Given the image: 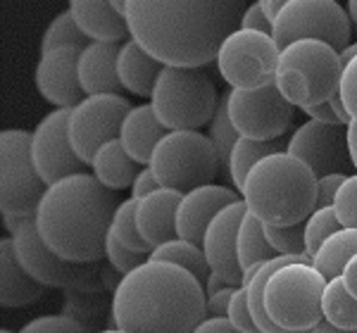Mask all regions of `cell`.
I'll return each instance as SVG.
<instances>
[{"label": "cell", "mask_w": 357, "mask_h": 333, "mask_svg": "<svg viewBox=\"0 0 357 333\" xmlns=\"http://www.w3.org/2000/svg\"><path fill=\"white\" fill-rule=\"evenodd\" d=\"M312 333H357V331H343V329H336L333 324H329L326 319H321L319 324L314 326Z\"/></svg>", "instance_id": "cell-53"}, {"label": "cell", "mask_w": 357, "mask_h": 333, "mask_svg": "<svg viewBox=\"0 0 357 333\" xmlns=\"http://www.w3.org/2000/svg\"><path fill=\"white\" fill-rule=\"evenodd\" d=\"M284 143L281 141H250V139H238L234 153H231V162H229V179L238 191H243L248 174L252 171V166L257 162H262L264 157L276 153H284Z\"/></svg>", "instance_id": "cell-29"}, {"label": "cell", "mask_w": 357, "mask_h": 333, "mask_svg": "<svg viewBox=\"0 0 357 333\" xmlns=\"http://www.w3.org/2000/svg\"><path fill=\"white\" fill-rule=\"evenodd\" d=\"M134 107L124 95L105 93V95H86L69 114V141L79 160L91 166L96 153L105 143L117 141L122 124Z\"/></svg>", "instance_id": "cell-12"}, {"label": "cell", "mask_w": 357, "mask_h": 333, "mask_svg": "<svg viewBox=\"0 0 357 333\" xmlns=\"http://www.w3.org/2000/svg\"><path fill=\"white\" fill-rule=\"evenodd\" d=\"M203 288H205V295L210 297V295H215V293H220L222 288H227V284H224V281L217 277V274H210L207 281L203 284Z\"/></svg>", "instance_id": "cell-51"}, {"label": "cell", "mask_w": 357, "mask_h": 333, "mask_svg": "<svg viewBox=\"0 0 357 333\" xmlns=\"http://www.w3.org/2000/svg\"><path fill=\"white\" fill-rule=\"evenodd\" d=\"M0 333H15V331H10V329H3V331H0Z\"/></svg>", "instance_id": "cell-57"}, {"label": "cell", "mask_w": 357, "mask_h": 333, "mask_svg": "<svg viewBox=\"0 0 357 333\" xmlns=\"http://www.w3.org/2000/svg\"><path fill=\"white\" fill-rule=\"evenodd\" d=\"M281 48L272 33L236 29L222 43L217 55V70L231 88L252 91L274 84Z\"/></svg>", "instance_id": "cell-11"}, {"label": "cell", "mask_w": 357, "mask_h": 333, "mask_svg": "<svg viewBox=\"0 0 357 333\" xmlns=\"http://www.w3.org/2000/svg\"><path fill=\"white\" fill-rule=\"evenodd\" d=\"M245 215L248 208L243 200L229 205L210 222L203 238V252L210 272L234 288L243 286V269L238 262V229Z\"/></svg>", "instance_id": "cell-17"}, {"label": "cell", "mask_w": 357, "mask_h": 333, "mask_svg": "<svg viewBox=\"0 0 357 333\" xmlns=\"http://www.w3.org/2000/svg\"><path fill=\"white\" fill-rule=\"evenodd\" d=\"M341 281H343L345 291H348L350 295H353L355 300H357V255L348 264H345V269H343V274H341Z\"/></svg>", "instance_id": "cell-48"}, {"label": "cell", "mask_w": 357, "mask_h": 333, "mask_svg": "<svg viewBox=\"0 0 357 333\" xmlns=\"http://www.w3.org/2000/svg\"><path fill=\"white\" fill-rule=\"evenodd\" d=\"M10 238H13L17 260L26 269L29 277H33L38 284L67 291H89V269L82 264L62 260L57 252L50 250L38 233L36 217H29L22 222V226Z\"/></svg>", "instance_id": "cell-14"}, {"label": "cell", "mask_w": 357, "mask_h": 333, "mask_svg": "<svg viewBox=\"0 0 357 333\" xmlns=\"http://www.w3.org/2000/svg\"><path fill=\"white\" fill-rule=\"evenodd\" d=\"M331 208L336 210L343 229H357V171L348 174V179L341 183Z\"/></svg>", "instance_id": "cell-37"}, {"label": "cell", "mask_w": 357, "mask_h": 333, "mask_svg": "<svg viewBox=\"0 0 357 333\" xmlns=\"http://www.w3.org/2000/svg\"><path fill=\"white\" fill-rule=\"evenodd\" d=\"M353 22L336 0H286L274 22V41L281 50L296 41H321L343 53L350 45Z\"/></svg>", "instance_id": "cell-10"}, {"label": "cell", "mask_w": 357, "mask_h": 333, "mask_svg": "<svg viewBox=\"0 0 357 333\" xmlns=\"http://www.w3.org/2000/svg\"><path fill=\"white\" fill-rule=\"evenodd\" d=\"M345 179H348V174H329L317 179V208H331Z\"/></svg>", "instance_id": "cell-42"}, {"label": "cell", "mask_w": 357, "mask_h": 333, "mask_svg": "<svg viewBox=\"0 0 357 333\" xmlns=\"http://www.w3.org/2000/svg\"><path fill=\"white\" fill-rule=\"evenodd\" d=\"M348 17H350V22H353V24H357V0H350L348 3Z\"/></svg>", "instance_id": "cell-55"}, {"label": "cell", "mask_w": 357, "mask_h": 333, "mask_svg": "<svg viewBox=\"0 0 357 333\" xmlns=\"http://www.w3.org/2000/svg\"><path fill=\"white\" fill-rule=\"evenodd\" d=\"M93 176L107 191H124V188L134 186L136 176H138V162L126 155V150L122 148V143L110 141L96 153L93 157Z\"/></svg>", "instance_id": "cell-26"}, {"label": "cell", "mask_w": 357, "mask_h": 333, "mask_svg": "<svg viewBox=\"0 0 357 333\" xmlns=\"http://www.w3.org/2000/svg\"><path fill=\"white\" fill-rule=\"evenodd\" d=\"M348 150H350V162L357 171V122H350L348 126Z\"/></svg>", "instance_id": "cell-50"}, {"label": "cell", "mask_w": 357, "mask_h": 333, "mask_svg": "<svg viewBox=\"0 0 357 333\" xmlns=\"http://www.w3.org/2000/svg\"><path fill=\"white\" fill-rule=\"evenodd\" d=\"M276 257H284V255H279L272 248V243L267 240V236H264V224L248 212L238 229V262L243 274L262 262L276 260Z\"/></svg>", "instance_id": "cell-28"}, {"label": "cell", "mask_w": 357, "mask_h": 333, "mask_svg": "<svg viewBox=\"0 0 357 333\" xmlns=\"http://www.w3.org/2000/svg\"><path fill=\"white\" fill-rule=\"evenodd\" d=\"M307 114L312 122H321V124H336V126H343L341 119L336 117V112H333L331 102H321V105H314V107H307V110H303Z\"/></svg>", "instance_id": "cell-46"}, {"label": "cell", "mask_w": 357, "mask_h": 333, "mask_svg": "<svg viewBox=\"0 0 357 333\" xmlns=\"http://www.w3.org/2000/svg\"><path fill=\"white\" fill-rule=\"evenodd\" d=\"M117 208V195L84 171L48 186L36 210V226L45 245L62 260L98 262L105 257Z\"/></svg>", "instance_id": "cell-3"}, {"label": "cell", "mask_w": 357, "mask_h": 333, "mask_svg": "<svg viewBox=\"0 0 357 333\" xmlns=\"http://www.w3.org/2000/svg\"><path fill=\"white\" fill-rule=\"evenodd\" d=\"M296 107L281 95L276 84L262 88H229V117L241 139L279 141L289 131Z\"/></svg>", "instance_id": "cell-13"}, {"label": "cell", "mask_w": 357, "mask_h": 333, "mask_svg": "<svg viewBox=\"0 0 357 333\" xmlns=\"http://www.w3.org/2000/svg\"><path fill=\"white\" fill-rule=\"evenodd\" d=\"M183 195L176 191H160L151 193L148 198L138 200L136 208V226L141 238L155 250L160 245L169 243L176 236V212Z\"/></svg>", "instance_id": "cell-20"}, {"label": "cell", "mask_w": 357, "mask_h": 333, "mask_svg": "<svg viewBox=\"0 0 357 333\" xmlns=\"http://www.w3.org/2000/svg\"><path fill=\"white\" fill-rule=\"evenodd\" d=\"M329 102H331L333 112H336V117L341 119V124H343V126H350V122H353V119H350V117H348V112H345V107H343V100H341V95L336 93V95L331 98Z\"/></svg>", "instance_id": "cell-52"}, {"label": "cell", "mask_w": 357, "mask_h": 333, "mask_svg": "<svg viewBox=\"0 0 357 333\" xmlns=\"http://www.w3.org/2000/svg\"><path fill=\"white\" fill-rule=\"evenodd\" d=\"M148 166L160 186L181 195L210 186L222 171L220 155L200 131H169L158 143Z\"/></svg>", "instance_id": "cell-8"}, {"label": "cell", "mask_w": 357, "mask_h": 333, "mask_svg": "<svg viewBox=\"0 0 357 333\" xmlns=\"http://www.w3.org/2000/svg\"><path fill=\"white\" fill-rule=\"evenodd\" d=\"M110 317L126 333H193L207 319V295L191 272L148 260L119 279Z\"/></svg>", "instance_id": "cell-2"}, {"label": "cell", "mask_w": 357, "mask_h": 333, "mask_svg": "<svg viewBox=\"0 0 357 333\" xmlns=\"http://www.w3.org/2000/svg\"><path fill=\"white\" fill-rule=\"evenodd\" d=\"M45 286L29 277L26 269L17 260L13 238L0 240V305L24 307L43 295Z\"/></svg>", "instance_id": "cell-24"}, {"label": "cell", "mask_w": 357, "mask_h": 333, "mask_svg": "<svg viewBox=\"0 0 357 333\" xmlns=\"http://www.w3.org/2000/svg\"><path fill=\"white\" fill-rule=\"evenodd\" d=\"M355 255H357V229H341V231H336L333 236H329L321 243V248L312 257V264L317 272H321V277L331 281L341 277L345 264L353 260Z\"/></svg>", "instance_id": "cell-27"}, {"label": "cell", "mask_w": 357, "mask_h": 333, "mask_svg": "<svg viewBox=\"0 0 357 333\" xmlns=\"http://www.w3.org/2000/svg\"><path fill=\"white\" fill-rule=\"evenodd\" d=\"M105 257H107V262L112 264L114 272H119L122 277H126V274H131L134 269H138L141 264H146L148 260H151V257H143V255H136V252L126 250L124 245H119L112 236H107Z\"/></svg>", "instance_id": "cell-39"}, {"label": "cell", "mask_w": 357, "mask_h": 333, "mask_svg": "<svg viewBox=\"0 0 357 333\" xmlns=\"http://www.w3.org/2000/svg\"><path fill=\"white\" fill-rule=\"evenodd\" d=\"M20 333H89V329L69 314H45L24 324Z\"/></svg>", "instance_id": "cell-38"}, {"label": "cell", "mask_w": 357, "mask_h": 333, "mask_svg": "<svg viewBox=\"0 0 357 333\" xmlns=\"http://www.w3.org/2000/svg\"><path fill=\"white\" fill-rule=\"evenodd\" d=\"M229 321L234 324V329L238 333H260L252 321V314H250V307H248V291L243 286L234 291V297H231V305H229Z\"/></svg>", "instance_id": "cell-40"}, {"label": "cell", "mask_w": 357, "mask_h": 333, "mask_svg": "<svg viewBox=\"0 0 357 333\" xmlns=\"http://www.w3.org/2000/svg\"><path fill=\"white\" fill-rule=\"evenodd\" d=\"M169 131L160 124L155 117L151 102L148 105H138L126 114L122 131H119V143L134 162L138 164H151V157L158 148V143L165 139Z\"/></svg>", "instance_id": "cell-23"}, {"label": "cell", "mask_w": 357, "mask_h": 333, "mask_svg": "<svg viewBox=\"0 0 357 333\" xmlns=\"http://www.w3.org/2000/svg\"><path fill=\"white\" fill-rule=\"evenodd\" d=\"M69 114L72 110H53L38 122L31 134V157L45 186L84 174V162L69 141Z\"/></svg>", "instance_id": "cell-16"}, {"label": "cell", "mask_w": 357, "mask_h": 333, "mask_svg": "<svg viewBox=\"0 0 357 333\" xmlns=\"http://www.w3.org/2000/svg\"><path fill=\"white\" fill-rule=\"evenodd\" d=\"M98 333H126V331H119V329H105V331H98Z\"/></svg>", "instance_id": "cell-56"}, {"label": "cell", "mask_w": 357, "mask_h": 333, "mask_svg": "<svg viewBox=\"0 0 357 333\" xmlns=\"http://www.w3.org/2000/svg\"><path fill=\"white\" fill-rule=\"evenodd\" d=\"M338 95H341L348 117L353 119V122H357V57L343 67L341 84H338Z\"/></svg>", "instance_id": "cell-41"}, {"label": "cell", "mask_w": 357, "mask_h": 333, "mask_svg": "<svg viewBox=\"0 0 357 333\" xmlns=\"http://www.w3.org/2000/svg\"><path fill=\"white\" fill-rule=\"evenodd\" d=\"M238 29H248V31H262V33H272L274 24L264 17L260 3H252L245 8L243 17H241V26Z\"/></svg>", "instance_id": "cell-43"}, {"label": "cell", "mask_w": 357, "mask_h": 333, "mask_svg": "<svg viewBox=\"0 0 357 333\" xmlns=\"http://www.w3.org/2000/svg\"><path fill=\"white\" fill-rule=\"evenodd\" d=\"M79 55L77 48H57L38 60L36 86L55 110H72L86 98L79 82Z\"/></svg>", "instance_id": "cell-18"}, {"label": "cell", "mask_w": 357, "mask_h": 333, "mask_svg": "<svg viewBox=\"0 0 357 333\" xmlns=\"http://www.w3.org/2000/svg\"><path fill=\"white\" fill-rule=\"evenodd\" d=\"M284 5H286V0H260V8H262V13L264 17H267L269 22H276V17L281 15V10H284Z\"/></svg>", "instance_id": "cell-49"}, {"label": "cell", "mask_w": 357, "mask_h": 333, "mask_svg": "<svg viewBox=\"0 0 357 333\" xmlns=\"http://www.w3.org/2000/svg\"><path fill=\"white\" fill-rule=\"evenodd\" d=\"M151 260H160V262H169V264H176V267L186 269L191 272L200 284H205L207 277H210V264L205 260V252H203V245H195V243H188L183 238H174L169 243L160 245V248L153 250Z\"/></svg>", "instance_id": "cell-30"}, {"label": "cell", "mask_w": 357, "mask_h": 333, "mask_svg": "<svg viewBox=\"0 0 357 333\" xmlns=\"http://www.w3.org/2000/svg\"><path fill=\"white\" fill-rule=\"evenodd\" d=\"M136 208H138V200L134 198L119 203V208L112 217L110 236L117 240L119 245H124L126 250L136 252V255H143V257H151L153 248L141 238L138 226H136Z\"/></svg>", "instance_id": "cell-33"}, {"label": "cell", "mask_w": 357, "mask_h": 333, "mask_svg": "<svg viewBox=\"0 0 357 333\" xmlns=\"http://www.w3.org/2000/svg\"><path fill=\"white\" fill-rule=\"evenodd\" d=\"M286 153L307 164L317 179L329 174H348L353 166L348 150V126L307 119L293 131Z\"/></svg>", "instance_id": "cell-15"}, {"label": "cell", "mask_w": 357, "mask_h": 333, "mask_svg": "<svg viewBox=\"0 0 357 333\" xmlns=\"http://www.w3.org/2000/svg\"><path fill=\"white\" fill-rule=\"evenodd\" d=\"M220 105L215 82L205 70L162 67L151 107L167 131H198L210 124Z\"/></svg>", "instance_id": "cell-6"}, {"label": "cell", "mask_w": 357, "mask_h": 333, "mask_svg": "<svg viewBox=\"0 0 357 333\" xmlns=\"http://www.w3.org/2000/svg\"><path fill=\"white\" fill-rule=\"evenodd\" d=\"M336 48L321 41H296L279 55L274 84L293 107L329 102L341 84V57Z\"/></svg>", "instance_id": "cell-5"}, {"label": "cell", "mask_w": 357, "mask_h": 333, "mask_svg": "<svg viewBox=\"0 0 357 333\" xmlns=\"http://www.w3.org/2000/svg\"><path fill=\"white\" fill-rule=\"evenodd\" d=\"M234 286H227L220 293L207 297V317H227L229 314V305H231L234 297Z\"/></svg>", "instance_id": "cell-45"}, {"label": "cell", "mask_w": 357, "mask_h": 333, "mask_svg": "<svg viewBox=\"0 0 357 333\" xmlns=\"http://www.w3.org/2000/svg\"><path fill=\"white\" fill-rule=\"evenodd\" d=\"M243 0H129L131 38L162 67L203 70L241 26Z\"/></svg>", "instance_id": "cell-1"}, {"label": "cell", "mask_w": 357, "mask_h": 333, "mask_svg": "<svg viewBox=\"0 0 357 333\" xmlns=\"http://www.w3.org/2000/svg\"><path fill=\"white\" fill-rule=\"evenodd\" d=\"M122 43H89L79 55V82L86 95L119 93L117 57Z\"/></svg>", "instance_id": "cell-22"}, {"label": "cell", "mask_w": 357, "mask_h": 333, "mask_svg": "<svg viewBox=\"0 0 357 333\" xmlns=\"http://www.w3.org/2000/svg\"><path fill=\"white\" fill-rule=\"evenodd\" d=\"M321 314L336 329L357 331V300L345 291L341 277L326 284L324 295H321Z\"/></svg>", "instance_id": "cell-31"}, {"label": "cell", "mask_w": 357, "mask_h": 333, "mask_svg": "<svg viewBox=\"0 0 357 333\" xmlns=\"http://www.w3.org/2000/svg\"><path fill=\"white\" fill-rule=\"evenodd\" d=\"M243 200L234 188L229 186H217V183H210V186H200L195 191L186 193L178 203V212H176V236L188 240V243L203 245L205 231L210 226V222L215 219L217 215L229 208V205Z\"/></svg>", "instance_id": "cell-19"}, {"label": "cell", "mask_w": 357, "mask_h": 333, "mask_svg": "<svg viewBox=\"0 0 357 333\" xmlns=\"http://www.w3.org/2000/svg\"><path fill=\"white\" fill-rule=\"evenodd\" d=\"M341 222L336 217L333 208H317L314 215L305 222V250H307L310 260L317 255V250L321 248L326 238L333 236L336 231H341Z\"/></svg>", "instance_id": "cell-35"}, {"label": "cell", "mask_w": 357, "mask_h": 333, "mask_svg": "<svg viewBox=\"0 0 357 333\" xmlns=\"http://www.w3.org/2000/svg\"><path fill=\"white\" fill-rule=\"evenodd\" d=\"M264 236L284 257H310L305 250V224L293 226H264Z\"/></svg>", "instance_id": "cell-36"}, {"label": "cell", "mask_w": 357, "mask_h": 333, "mask_svg": "<svg viewBox=\"0 0 357 333\" xmlns=\"http://www.w3.org/2000/svg\"><path fill=\"white\" fill-rule=\"evenodd\" d=\"M193 333H238L229 317H207Z\"/></svg>", "instance_id": "cell-47"}, {"label": "cell", "mask_w": 357, "mask_h": 333, "mask_svg": "<svg viewBox=\"0 0 357 333\" xmlns=\"http://www.w3.org/2000/svg\"><path fill=\"white\" fill-rule=\"evenodd\" d=\"M160 188H162V186H160L158 179H155L151 166H143V169L138 171L134 186H131V198H134V200H143V198H148L151 193L160 191Z\"/></svg>", "instance_id": "cell-44"}, {"label": "cell", "mask_w": 357, "mask_h": 333, "mask_svg": "<svg viewBox=\"0 0 357 333\" xmlns=\"http://www.w3.org/2000/svg\"><path fill=\"white\" fill-rule=\"evenodd\" d=\"M48 191L31 157V134L5 129L0 134V215L29 219L36 217Z\"/></svg>", "instance_id": "cell-9"}, {"label": "cell", "mask_w": 357, "mask_h": 333, "mask_svg": "<svg viewBox=\"0 0 357 333\" xmlns=\"http://www.w3.org/2000/svg\"><path fill=\"white\" fill-rule=\"evenodd\" d=\"M241 198L264 226L305 224L317 210V176L286 150L276 153L252 166Z\"/></svg>", "instance_id": "cell-4"}, {"label": "cell", "mask_w": 357, "mask_h": 333, "mask_svg": "<svg viewBox=\"0 0 357 333\" xmlns=\"http://www.w3.org/2000/svg\"><path fill=\"white\" fill-rule=\"evenodd\" d=\"M338 57H341V67H345L348 62H353L355 57H357V43H350L348 48H345Z\"/></svg>", "instance_id": "cell-54"}, {"label": "cell", "mask_w": 357, "mask_h": 333, "mask_svg": "<svg viewBox=\"0 0 357 333\" xmlns=\"http://www.w3.org/2000/svg\"><path fill=\"white\" fill-rule=\"evenodd\" d=\"M326 281L312 262H291L276 269L264 286V312L276 326L293 333H312L324 319L321 295Z\"/></svg>", "instance_id": "cell-7"}, {"label": "cell", "mask_w": 357, "mask_h": 333, "mask_svg": "<svg viewBox=\"0 0 357 333\" xmlns=\"http://www.w3.org/2000/svg\"><path fill=\"white\" fill-rule=\"evenodd\" d=\"M117 74L119 84L124 91L141 98H151L158 84L160 74H162V65L155 57H151L146 50L138 45L134 38L122 43L117 57Z\"/></svg>", "instance_id": "cell-25"}, {"label": "cell", "mask_w": 357, "mask_h": 333, "mask_svg": "<svg viewBox=\"0 0 357 333\" xmlns=\"http://www.w3.org/2000/svg\"><path fill=\"white\" fill-rule=\"evenodd\" d=\"M207 139L212 141L215 146L217 155H220V162H222V171L229 176V162H231V153L238 143V131L229 117V91L220 98V105H217V112L210 122V129H207Z\"/></svg>", "instance_id": "cell-32"}, {"label": "cell", "mask_w": 357, "mask_h": 333, "mask_svg": "<svg viewBox=\"0 0 357 333\" xmlns=\"http://www.w3.org/2000/svg\"><path fill=\"white\" fill-rule=\"evenodd\" d=\"M69 13L91 43H126L131 36L126 17L105 0H72Z\"/></svg>", "instance_id": "cell-21"}, {"label": "cell", "mask_w": 357, "mask_h": 333, "mask_svg": "<svg viewBox=\"0 0 357 333\" xmlns=\"http://www.w3.org/2000/svg\"><path fill=\"white\" fill-rule=\"evenodd\" d=\"M91 41L84 36V31L79 29V24L74 22L72 13H60L55 17L53 22L48 24L43 33V41H41V53H50V50H57V48H77V50H84L86 45Z\"/></svg>", "instance_id": "cell-34"}]
</instances>
